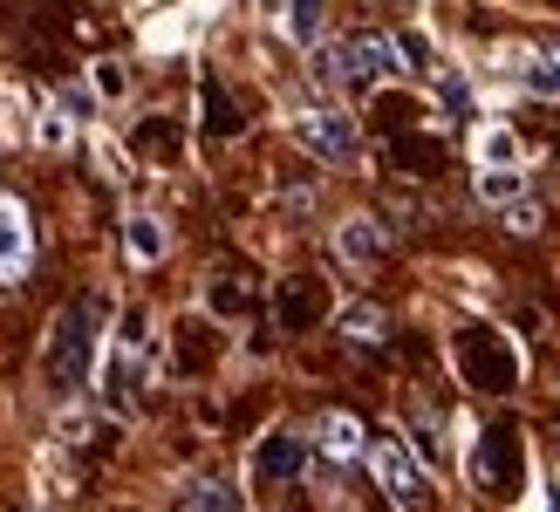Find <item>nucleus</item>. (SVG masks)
Masks as SVG:
<instances>
[{
	"label": "nucleus",
	"mask_w": 560,
	"mask_h": 512,
	"mask_svg": "<svg viewBox=\"0 0 560 512\" xmlns=\"http://www.w3.org/2000/svg\"><path fill=\"white\" fill-rule=\"evenodd\" d=\"M90 362H96V301H75L62 307V322L48 335V383L69 396L90 383Z\"/></svg>",
	"instance_id": "1"
},
{
	"label": "nucleus",
	"mask_w": 560,
	"mask_h": 512,
	"mask_svg": "<svg viewBox=\"0 0 560 512\" xmlns=\"http://www.w3.org/2000/svg\"><path fill=\"white\" fill-rule=\"evenodd\" d=\"M362 458H370V472H376L383 499L397 505V512H424V505H431V478H424V465L410 458V444H404V438L376 431L370 444H362Z\"/></svg>",
	"instance_id": "2"
},
{
	"label": "nucleus",
	"mask_w": 560,
	"mask_h": 512,
	"mask_svg": "<svg viewBox=\"0 0 560 512\" xmlns=\"http://www.w3.org/2000/svg\"><path fill=\"white\" fill-rule=\"evenodd\" d=\"M294 144L307 158H322V164H349L362 151V137H355V117H342V109H301V117H294Z\"/></svg>",
	"instance_id": "3"
},
{
	"label": "nucleus",
	"mask_w": 560,
	"mask_h": 512,
	"mask_svg": "<svg viewBox=\"0 0 560 512\" xmlns=\"http://www.w3.org/2000/svg\"><path fill=\"white\" fill-rule=\"evenodd\" d=\"M404 62H397V42L389 35H355V42H342L335 48V82H349V90H376L383 75H397Z\"/></svg>",
	"instance_id": "4"
},
{
	"label": "nucleus",
	"mask_w": 560,
	"mask_h": 512,
	"mask_svg": "<svg viewBox=\"0 0 560 512\" xmlns=\"http://www.w3.org/2000/svg\"><path fill=\"white\" fill-rule=\"evenodd\" d=\"M27 267H35V219L21 198H0V288H14Z\"/></svg>",
	"instance_id": "5"
},
{
	"label": "nucleus",
	"mask_w": 560,
	"mask_h": 512,
	"mask_svg": "<svg viewBox=\"0 0 560 512\" xmlns=\"http://www.w3.org/2000/svg\"><path fill=\"white\" fill-rule=\"evenodd\" d=\"M335 253H342L349 267H376L383 253H389V233H383L376 219H362V212H355V219L335 225Z\"/></svg>",
	"instance_id": "6"
},
{
	"label": "nucleus",
	"mask_w": 560,
	"mask_h": 512,
	"mask_svg": "<svg viewBox=\"0 0 560 512\" xmlns=\"http://www.w3.org/2000/svg\"><path fill=\"white\" fill-rule=\"evenodd\" d=\"M315 444H322V458L349 465V458H362V444H370V431H362V417H349V410H328V417L315 423Z\"/></svg>",
	"instance_id": "7"
},
{
	"label": "nucleus",
	"mask_w": 560,
	"mask_h": 512,
	"mask_svg": "<svg viewBox=\"0 0 560 512\" xmlns=\"http://www.w3.org/2000/svg\"><path fill=\"white\" fill-rule=\"evenodd\" d=\"M124 253L137 267H158L164 253H172V233H164V219H151V212H130L124 219Z\"/></svg>",
	"instance_id": "8"
},
{
	"label": "nucleus",
	"mask_w": 560,
	"mask_h": 512,
	"mask_svg": "<svg viewBox=\"0 0 560 512\" xmlns=\"http://www.w3.org/2000/svg\"><path fill=\"white\" fill-rule=\"evenodd\" d=\"M335 328H342L355 349H376V341L389 335V315H383L376 301H355V307H342V322H335Z\"/></svg>",
	"instance_id": "9"
},
{
	"label": "nucleus",
	"mask_w": 560,
	"mask_h": 512,
	"mask_svg": "<svg viewBox=\"0 0 560 512\" xmlns=\"http://www.w3.org/2000/svg\"><path fill=\"white\" fill-rule=\"evenodd\" d=\"M479 198L486 206H513V198H526V171L520 164H479Z\"/></svg>",
	"instance_id": "10"
},
{
	"label": "nucleus",
	"mask_w": 560,
	"mask_h": 512,
	"mask_svg": "<svg viewBox=\"0 0 560 512\" xmlns=\"http://www.w3.org/2000/svg\"><path fill=\"white\" fill-rule=\"evenodd\" d=\"M307 465V444H294V438H267L260 444V478H294Z\"/></svg>",
	"instance_id": "11"
},
{
	"label": "nucleus",
	"mask_w": 560,
	"mask_h": 512,
	"mask_svg": "<svg viewBox=\"0 0 560 512\" xmlns=\"http://www.w3.org/2000/svg\"><path fill=\"white\" fill-rule=\"evenodd\" d=\"M185 512H240V492L226 478H199V486L185 492Z\"/></svg>",
	"instance_id": "12"
},
{
	"label": "nucleus",
	"mask_w": 560,
	"mask_h": 512,
	"mask_svg": "<svg viewBox=\"0 0 560 512\" xmlns=\"http://www.w3.org/2000/svg\"><path fill=\"white\" fill-rule=\"evenodd\" d=\"M479 164H520V137L506 124H486L479 130Z\"/></svg>",
	"instance_id": "13"
},
{
	"label": "nucleus",
	"mask_w": 560,
	"mask_h": 512,
	"mask_svg": "<svg viewBox=\"0 0 560 512\" xmlns=\"http://www.w3.org/2000/svg\"><path fill=\"white\" fill-rule=\"evenodd\" d=\"M288 35L315 48L322 42V0H288Z\"/></svg>",
	"instance_id": "14"
},
{
	"label": "nucleus",
	"mask_w": 560,
	"mask_h": 512,
	"mask_svg": "<svg viewBox=\"0 0 560 512\" xmlns=\"http://www.w3.org/2000/svg\"><path fill=\"white\" fill-rule=\"evenodd\" d=\"M526 75H534V90L560 96V48L553 55H526Z\"/></svg>",
	"instance_id": "15"
},
{
	"label": "nucleus",
	"mask_w": 560,
	"mask_h": 512,
	"mask_svg": "<svg viewBox=\"0 0 560 512\" xmlns=\"http://www.w3.org/2000/svg\"><path fill=\"white\" fill-rule=\"evenodd\" d=\"M506 233H540V206H534V198H513V206H506Z\"/></svg>",
	"instance_id": "16"
},
{
	"label": "nucleus",
	"mask_w": 560,
	"mask_h": 512,
	"mask_svg": "<svg viewBox=\"0 0 560 512\" xmlns=\"http://www.w3.org/2000/svg\"><path fill=\"white\" fill-rule=\"evenodd\" d=\"M90 109H96L90 90H62V117H90Z\"/></svg>",
	"instance_id": "17"
},
{
	"label": "nucleus",
	"mask_w": 560,
	"mask_h": 512,
	"mask_svg": "<svg viewBox=\"0 0 560 512\" xmlns=\"http://www.w3.org/2000/svg\"><path fill=\"white\" fill-rule=\"evenodd\" d=\"M42 144H69V117H62V109H55V117L42 124Z\"/></svg>",
	"instance_id": "18"
},
{
	"label": "nucleus",
	"mask_w": 560,
	"mask_h": 512,
	"mask_svg": "<svg viewBox=\"0 0 560 512\" xmlns=\"http://www.w3.org/2000/svg\"><path fill=\"white\" fill-rule=\"evenodd\" d=\"M96 90L103 96H124V69H96Z\"/></svg>",
	"instance_id": "19"
},
{
	"label": "nucleus",
	"mask_w": 560,
	"mask_h": 512,
	"mask_svg": "<svg viewBox=\"0 0 560 512\" xmlns=\"http://www.w3.org/2000/svg\"><path fill=\"white\" fill-rule=\"evenodd\" d=\"M547 512H560V486H547Z\"/></svg>",
	"instance_id": "20"
}]
</instances>
